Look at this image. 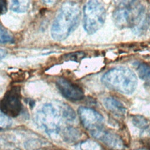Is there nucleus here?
I'll return each instance as SVG.
<instances>
[{
  "label": "nucleus",
  "mask_w": 150,
  "mask_h": 150,
  "mask_svg": "<svg viewBox=\"0 0 150 150\" xmlns=\"http://www.w3.org/2000/svg\"><path fill=\"white\" fill-rule=\"evenodd\" d=\"M103 84L107 88L119 93L130 94L136 88L135 74L126 67H117L107 71L101 77Z\"/></svg>",
  "instance_id": "4"
},
{
  "label": "nucleus",
  "mask_w": 150,
  "mask_h": 150,
  "mask_svg": "<svg viewBox=\"0 0 150 150\" xmlns=\"http://www.w3.org/2000/svg\"><path fill=\"white\" fill-rule=\"evenodd\" d=\"M12 121L11 119L0 110V128H5L11 126Z\"/></svg>",
  "instance_id": "16"
},
{
  "label": "nucleus",
  "mask_w": 150,
  "mask_h": 150,
  "mask_svg": "<svg viewBox=\"0 0 150 150\" xmlns=\"http://www.w3.org/2000/svg\"><path fill=\"white\" fill-rule=\"evenodd\" d=\"M6 53H7V52L5 50L0 48V60L1 59H2L4 57H5Z\"/></svg>",
  "instance_id": "18"
},
{
  "label": "nucleus",
  "mask_w": 150,
  "mask_h": 150,
  "mask_svg": "<svg viewBox=\"0 0 150 150\" xmlns=\"http://www.w3.org/2000/svg\"><path fill=\"white\" fill-rule=\"evenodd\" d=\"M148 26L150 29V6H149V13L148 15Z\"/></svg>",
  "instance_id": "19"
},
{
  "label": "nucleus",
  "mask_w": 150,
  "mask_h": 150,
  "mask_svg": "<svg viewBox=\"0 0 150 150\" xmlns=\"http://www.w3.org/2000/svg\"><path fill=\"white\" fill-rule=\"evenodd\" d=\"M132 122L141 129L146 130L150 128L149 122L144 117L140 115H135L132 118Z\"/></svg>",
  "instance_id": "13"
},
{
  "label": "nucleus",
  "mask_w": 150,
  "mask_h": 150,
  "mask_svg": "<svg viewBox=\"0 0 150 150\" xmlns=\"http://www.w3.org/2000/svg\"><path fill=\"white\" fill-rule=\"evenodd\" d=\"M84 56V53L83 52H74L67 54L64 56L63 58L65 60H71V61H80L81 60Z\"/></svg>",
  "instance_id": "15"
},
{
  "label": "nucleus",
  "mask_w": 150,
  "mask_h": 150,
  "mask_svg": "<svg viewBox=\"0 0 150 150\" xmlns=\"http://www.w3.org/2000/svg\"><path fill=\"white\" fill-rule=\"evenodd\" d=\"M81 17L79 4L67 1L60 7L51 27V35L53 39L62 41L66 39L78 26Z\"/></svg>",
  "instance_id": "3"
},
{
  "label": "nucleus",
  "mask_w": 150,
  "mask_h": 150,
  "mask_svg": "<svg viewBox=\"0 0 150 150\" xmlns=\"http://www.w3.org/2000/svg\"><path fill=\"white\" fill-rule=\"evenodd\" d=\"M77 112L83 125L91 135L104 128L103 117L96 110L86 107H80Z\"/></svg>",
  "instance_id": "7"
},
{
  "label": "nucleus",
  "mask_w": 150,
  "mask_h": 150,
  "mask_svg": "<svg viewBox=\"0 0 150 150\" xmlns=\"http://www.w3.org/2000/svg\"><path fill=\"white\" fill-rule=\"evenodd\" d=\"M13 38L5 28L0 26V43H8L13 42Z\"/></svg>",
  "instance_id": "14"
},
{
  "label": "nucleus",
  "mask_w": 150,
  "mask_h": 150,
  "mask_svg": "<svg viewBox=\"0 0 150 150\" xmlns=\"http://www.w3.org/2000/svg\"><path fill=\"white\" fill-rule=\"evenodd\" d=\"M29 4V1H12L11 2L10 9L15 12H25L28 9Z\"/></svg>",
  "instance_id": "12"
},
{
  "label": "nucleus",
  "mask_w": 150,
  "mask_h": 150,
  "mask_svg": "<svg viewBox=\"0 0 150 150\" xmlns=\"http://www.w3.org/2000/svg\"><path fill=\"white\" fill-rule=\"evenodd\" d=\"M113 21L119 28H130L137 34L144 33L148 26L145 8L137 1L120 2L113 12Z\"/></svg>",
  "instance_id": "2"
},
{
  "label": "nucleus",
  "mask_w": 150,
  "mask_h": 150,
  "mask_svg": "<svg viewBox=\"0 0 150 150\" xmlns=\"http://www.w3.org/2000/svg\"><path fill=\"white\" fill-rule=\"evenodd\" d=\"M92 135L113 149H120L123 147L122 141L118 135L115 133L108 131L104 128Z\"/></svg>",
  "instance_id": "9"
},
{
  "label": "nucleus",
  "mask_w": 150,
  "mask_h": 150,
  "mask_svg": "<svg viewBox=\"0 0 150 150\" xmlns=\"http://www.w3.org/2000/svg\"><path fill=\"white\" fill-rule=\"evenodd\" d=\"M20 88L13 87L5 94L0 101V110L8 117H16L22 111Z\"/></svg>",
  "instance_id": "6"
},
{
  "label": "nucleus",
  "mask_w": 150,
  "mask_h": 150,
  "mask_svg": "<svg viewBox=\"0 0 150 150\" xmlns=\"http://www.w3.org/2000/svg\"><path fill=\"white\" fill-rule=\"evenodd\" d=\"M136 71L139 77L150 85V66L139 62H135L133 63Z\"/></svg>",
  "instance_id": "11"
},
{
  "label": "nucleus",
  "mask_w": 150,
  "mask_h": 150,
  "mask_svg": "<svg viewBox=\"0 0 150 150\" xmlns=\"http://www.w3.org/2000/svg\"><path fill=\"white\" fill-rule=\"evenodd\" d=\"M7 11V4L5 1H0V15L5 14Z\"/></svg>",
  "instance_id": "17"
},
{
  "label": "nucleus",
  "mask_w": 150,
  "mask_h": 150,
  "mask_svg": "<svg viewBox=\"0 0 150 150\" xmlns=\"http://www.w3.org/2000/svg\"><path fill=\"white\" fill-rule=\"evenodd\" d=\"M56 85L61 94L70 100L79 101L84 97V92L81 87L64 78L57 79Z\"/></svg>",
  "instance_id": "8"
},
{
  "label": "nucleus",
  "mask_w": 150,
  "mask_h": 150,
  "mask_svg": "<svg viewBox=\"0 0 150 150\" xmlns=\"http://www.w3.org/2000/svg\"><path fill=\"white\" fill-rule=\"evenodd\" d=\"M45 3H48V4H51V3H54V1H44Z\"/></svg>",
  "instance_id": "20"
},
{
  "label": "nucleus",
  "mask_w": 150,
  "mask_h": 150,
  "mask_svg": "<svg viewBox=\"0 0 150 150\" xmlns=\"http://www.w3.org/2000/svg\"><path fill=\"white\" fill-rule=\"evenodd\" d=\"M104 104L108 110L117 116L122 117L126 112V108L124 105L118 100L112 97L105 98Z\"/></svg>",
  "instance_id": "10"
},
{
  "label": "nucleus",
  "mask_w": 150,
  "mask_h": 150,
  "mask_svg": "<svg viewBox=\"0 0 150 150\" xmlns=\"http://www.w3.org/2000/svg\"><path fill=\"white\" fill-rule=\"evenodd\" d=\"M75 118L76 114L71 107L59 103L43 104L35 116L38 126L51 137L59 135L63 124L72 122Z\"/></svg>",
  "instance_id": "1"
},
{
  "label": "nucleus",
  "mask_w": 150,
  "mask_h": 150,
  "mask_svg": "<svg viewBox=\"0 0 150 150\" xmlns=\"http://www.w3.org/2000/svg\"><path fill=\"white\" fill-rule=\"evenodd\" d=\"M105 9L98 1H90L83 8V27L88 34L96 32L103 25L105 19Z\"/></svg>",
  "instance_id": "5"
}]
</instances>
